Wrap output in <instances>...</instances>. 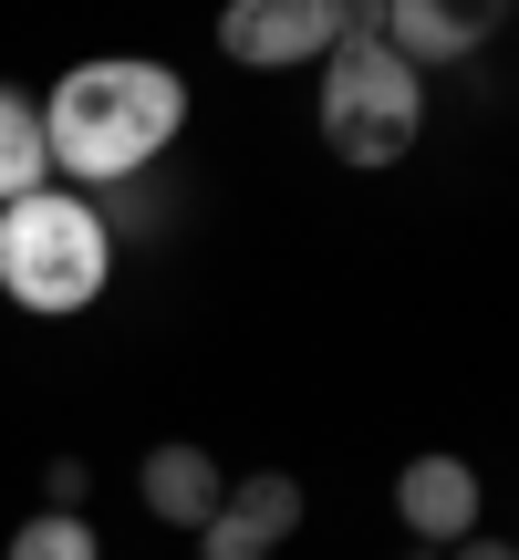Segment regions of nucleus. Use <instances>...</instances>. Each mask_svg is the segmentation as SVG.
<instances>
[{
    "mask_svg": "<svg viewBox=\"0 0 519 560\" xmlns=\"http://www.w3.org/2000/svg\"><path fill=\"white\" fill-rule=\"evenodd\" d=\"M187 125V83L166 73V62H73V73L53 83V104H42V145H53L62 177H94V187H125L136 166L166 156V136Z\"/></svg>",
    "mask_w": 519,
    "mask_h": 560,
    "instance_id": "nucleus-1",
    "label": "nucleus"
},
{
    "mask_svg": "<svg viewBox=\"0 0 519 560\" xmlns=\"http://www.w3.org/2000/svg\"><path fill=\"white\" fill-rule=\"evenodd\" d=\"M104 270H115V249H104V219L83 198L32 187V198L0 208V291H11L21 312H42V322L83 312V301L104 291Z\"/></svg>",
    "mask_w": 519,
    "mask_h": 560,
    "instance_id": "nucleus-2",
    "label": "nucleus"
},
{
    "mask_svg": "<svg viewBox=\"0 0 519 560\" xmlns=\"http://www.w3.org/2000/svg\"><path fill=\"white\" fill-rule=\"evenodd\" d=\"M426 125V94L374 42V11H343V52H322V145L343 166H395Z\"/></svg>",
    "mask_w": 519,
    "mask_h": 560,
    "instance_id": "nucleus-3",
    "label": "nucleus"
},
{
    "mask_svg": "<svg viewBox=\"0 0 519 560\" xmlns=\"http://www.w3.org/2000/svg\"><path fill=\"white\" fill-rule=\"evenodd\" d=\"M219 42L229 62H250V73H280V62H312L343 42V11L333 0H229L219 11Z\"/></svg>",
    "mask_w": 519,
    "mask_h": 560,
    "instance_id": "nucleus-4",
    "label": "nucleus"
},
{
    "mask_svg": "<svg viewBox=\"0 0 519 560\" xmlns=\"http://www.w3.org/2000/svg\"><path fill=\"white\" fill-rule=\"evenodd\" d=\"M301 529V488L280 478V467H260V478H240L219 509H208V529H198V560H270L280 540Z\"/></svg>",
    "mask_w": 519,
    "mask_h": 560,
    "instance_id": "nucleus-5",
    "label": "nucleus"
},
{
    "mask_svg": "<svg viewBox=\"0 0 519 560\" xmlns=\"http://www.w3.org/2000/svg\"><path fill=\"white\" fill-rule=\"evenodd\" d=\"M395 509H405V529H416V540H478V467L468 457H416L395 478Z\"/></svg>",
    "mask_w": 519,
    "mask_h": 560,
    "instance_id": "nucleus-6",
    "label": "nucleus"
},
{
    "mask_svg": "<svg viewBox=\"0 0 519 560\" xmlns=\"http://www.w3.org/2000/svg\"><path fill=\"white\" fill-rule=\"evenodd\" d=\"M499 32V11H447V0H384L374 11V42L416 73V62H458L468 42H488Z\"/></svg>",
    "mask_w": 519,
    "mask_h": 560,
    "instance_id": "nucleus-7",
    "label": "nucleus"
},
{
    "mask_svg": "<svg viewBox=\"0 0 519 560\" xmlns=\"http://www.w3.org/2000/svg\"><path fill=\"white\" fill-rule=\"evenodd\" d=\"M219 499H229V478H219V457H208V446L166 436L157 457H146V509H157V520L208 529V509H219Z\"/></svg>",
    "mask_w": 519,
    "mask_h": 560,
    "instance_id": "nucleus-8",
    "label": "nucleus"
},
{
    "mask_svg": "<svg viewBox=\"0 0 519 560\" xmlns=\"http://www.w3.org/2000/svg\"><path fill=\"white\" fill-rule=\"evenodd\" d=\"M42 166H53V145H42V104L0 83V208H11V198H32V187H42Z\"/></svg>",
    "mask_w": 519,
    "mask_h": 560,
    "instance_id": "nucleus-9",
    "label": "nucleus"
},
{
    "mask_svg": "<svg viewBox=\"0 0 519 560\" xmlns=\"http://www.w3.org/2000/svg\"><path fill=\"white\" fill-rule=\"evenodd\" d=\"M11 560H104V550H94V529H83V520H62V509H32V520L11 529Z\"/></svg>",
    "mask_w": 519,
    "mask_h": 560,
    "instance_id": "nucleus-10",
    "label": "nucleus"
},
{
    "mask_svg": "<svg viewBox=\"0 0 519 560\" xmlns=\"http://www.w3.org/2000/svg\"><path fill=\"white\" fill-rule=\"evenodd\" d=\"M42 488H53V509H62V520H73V509H83V488H94V478H83L73 457H53V478H42Z\"/></svg>",
    "mask_w": 519,
    "mask_h": 560,
    "instance_id": "nucleus-11",
    "label": "nucleus"
},
{
    "mask_svg": "<svg viewBox=\"0 0 519 560\" xmlns=\"http://www.w3.org/2000/svg\"><path fill=\"white\" fill-rule=\"evenodd\" d=\"M458 560H519L509 540H458Z\"/></svg>",
    "mask_w": 519,
    "mask_h": 560,
    "instance_id": "nucleus-12",
    "label": "nucleus"
}]
</instances>
